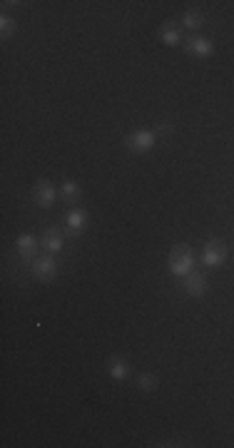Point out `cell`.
<instances>
[{"instance_id":"cell-1","label":"cell","mask_w":234,"mask_h":448,"mask_svg":"<svg viewBox=\"0 0 234 448\" xmlns=\"http://www.w3.org/2000/svg\"><path fill=\"white\" fill-rule=\"evenodd\" d=\"M167 269H169V274H172V277H180V279H184V277L195 269V249L189 247V244H184V242L175 244V247L169 249Z\"/></svg>"},{"instance_id":"cell-2","label":"cell","mask_w":234,"mask_h":448,"mask_svg":"<svg viewBox=\"0 0 234 448\" xmlns=\"http://www.w3.org/2000/svg\"><path fill=\"white\" fill-rule=\"evenodd\" d=\"M30 274H33L40 284H50V281L58 279L60 264L55 262V257H52V254H45V257H38V259L30 264Z\"/></svg>"},{"instance_id":"cell-3","label":"cell","mask_w":234,"mask_h":448,"mask_svg":"<svg viewBox=\"0 0 234 448\" xmlns=\"http://www.w3.org/2000/svg\"><path fill=\"white\" fill-rule=\"evenodd\" d=\"M227 244L222 239H209L204 242V247H202V254L200 259L204 266H209V269H220L224 262H227Z\"/></svg>"},{"instance_id":"cell-4","label":"cell","mask_w":234,"mask_h":448,"mask_svg":"<svg viewBox=\"0 0 234 448\" xmlns=\"http://www.w3.org/2000/svg\"><path fill=\"white\" fill-rule=\"evenodd\" d=\"M157 142V130H137L132 135L125 137V147L130 149L132 155H145L150 152Z\"/></svg>"},{"instance_id":"cell-5","label":"cell","mask_w":234,"mask_h":448,"mask_svg":"<svg viewBox=\"0 0 234 448\" xmlns=\"http://www.w3.org/2000/svg\"><path fill=\"white\" fill-rule=\"evenodd\" d=\"M58 192H55V187H52L50 180H45V177H40V180H35L33 184V202L38 204L40 209H50L52 204H55V200H58Z\"/></svg>"},{"instance_id":"cell-6","label":"cell","mask_w":234,"mask_h":448,"mask_svg":"<svg viewBox=\"0 0 234 448\" xmlns=\"http://www.w3.org/2000/svg\"><path fill=\"white\" fill-rule=\"evenodd\" d=\"M38 247L40 242L35 239V234H20L18 239H15V252H18V259L23 264H33L38 259Z\"/></svg>"},{"instance_id":"cell-7","label":"cell","mask_w":234,"mask_h":448,"mask_svg":"<svg viewBox=\"0 0 234 448\" xmlns=\"http://www.w3.org/2000/svg\"><path fill=\"white\" fill-rule=\"evenodd\" d=\"M87 229V212L80 207H72L70 212L65 215V237H70V239H78L80 234Z\"/></svg>"},{"instance_id":"cell-8","label":"cell","mask_w":234,"mask_h":448,"mask_svg":"<svg viewBox=\"0 0 234 448\" xmlns=\"http://www.w3.org/2000/svg\"><path fill=\"white\" fill-rule=\"evenodd\" d=\"M40 247H43V252L45 254H60L63 252V247H65V232L58 227H47L45 232H43V237H40Z\"/></svg>"},{"instance_id":"cell-9","label":"cell","mask_w":234,"mask_h":448,"mask_svg":"<svg viewBox=\"0 0 234 448\" xmlns=\"http://www.w3.org/2000/svg\"><path fill=\"white\" fill-rule=\"evenodd\" d=\"M184 50H187V55H192V58H197V60H207L215 55V43L209 38H202V35H192V38L184 43Z\"/></svg>"},{"instance_id":"cell-10","label":"cell","mask_w":234,"mask_h":448,"mask_svg":"<svg viewBox=\"0 0 234 448\" xmlns=\"http://www.w3.org/2000/svg\"><path fill=\"white\" fill-rule=\"evenodd\" d=\"M105 369H107V376H110L112 381H117V383L127 381V378H130V374H132L130 361H127L125 356H120V354H115V356L107 359Z\"/></svg>"},{"instance_id":"cell-11","label":"cell","mask_w":234,"mask_h":448,"mask_svg":"<svg viewBox=\"0 0 234 448\" xmlns=\"http://www.w3.org/2000/svg\"><path fill=\"white\" fill-rule=\"evenodd\" d=\"M182 289L184 294H189V297H202V294L207 292V277L202 272H197V269H192V272L187 274L182 279Z\"/></svg>"},{"instance_id":"cell-12","label":"cell","mask_w":234,"mask_h":448,"mask_svg":"<svg viewBox=\"0 0 234 448\" xmlns=\"http://www.w3.org/2000/svg\"><path fill=\"white\" fill-rule=\"evenodd\" d=\"M160 40H162L167 47H175L182 43V25L175 23V20H164L162 25H160Z\"/></svg>"},{"instance_id":"cell-13","label":"cell","mask_w":234,"mask_h":448,"mask_svg":"<svg viewBox=\"0 0 234 448\" xmlns=\"http://www.w3.org/2000/svg\"><path fill=\"white\" fill-rule=\"evenodd\" d=\"M58 195L63 202H67V204L75 207V204L83 200V187H80V182H75V180H63V182H60Z\"/></svg>"},{"instance_id":"cell-14","label":"cell","mask_w":234,"mask_h":448,"mask_svg":"<svg viewBox=\"0 0 234 448\" xmlns=\"http://www.w3.org/2000/svg\"><path fill=\"white\" fill-rule=\"evenodd\" d=\"M135 386L142 391V394H155V391L160 389V376L152 374V371H142V374H137Z\"/></svg>"},{"instance_id":"cell-15","label":"cell","mask_w":234,"mask_h":448,"mask_svg":"<svg viewBox=\"0 0 234 448\" xmlns=\"http://www.w3.org/2000/svg\"><path fill=\"white\" fill-rule=\"evenodd\" d=\"M182 28H187V30H192V33H197L202 25H204V13L202 10H184V15H182V23H180Z\"/></svg>"},{"instance_id":"cell-16","label":"cell","mask_w":234,"mask_h":448,"mask_svg":"<svg viewBox=\"0 0 234 448\" xmlns=\"http://www.w3.org/2000/svg\"><path fill=\"white\" fill-rule=\"evenodd\" d=\"M15 33H18V23H15L10 15H3V18H0V35H3V40L13 38Z\"/></svg>"}]
</instances>
